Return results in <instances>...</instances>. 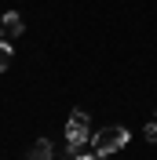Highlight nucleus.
Listing matches in <instances>:
<instances>
[{"instance_id": "obj_1", "label": "nucleus", "mask_w": 157, "mask_h": 160, "mask_svg": "<svg viewBox=\"0 0 157 160\" xmlns=\"http://www.w3.org/2000/svg\"><path fill=\"white\" fill-rule=\"evenodd\" d=\"M91 138V128H88V113L84 109H73L69 113V124H66V153L69 157H80L84 146Z\"/></svg>"}, {"instance_id": "obj_2", "label": "nucleus", "mask_w": 157, "mask_h": 160, "mask_svg": "<svg viewBox=\"0 0 157 160\" xmlns=\"http://www.w3.org/2000/svg\"><path fill=\"white\" fill-rule=\"evenodd\" d=\"M128 128H121V124H110V128H102V131H95L91 135V149L99 153V157H110V153H117V149H124L128 146Z\"/></svg>"}, {"instance_id": "obj_3", "label": "nucleus", "mask_w": 157, "mask_h": 160, "mask_svg": "<svg viewBox=\"0 0 157 160\" xmlns=\"http://www.w3.org/2000/svg\"><path fill=\"white\" fill-rule=\"evenodd\" d=\"M22 29H26V26H22V15L19 11H8V15H4V18H0V40H15V37H22Z\"/></svg>"}, {"instance_id": "obj_4", "label": "nucleus", "mask_w": 157, "mask_h": 160, "mask_svg": "<svg viewBox=\"0 0 157 160\" xmlns=\"http://www.w3.org/2000/svg\"><path fill=\"white\" fill-rule=\"evenodd\" d=\"M51 157H55V149H51V142H48V138H37V142H33L30 160H51Z\"/></svg>"}, {"instance_id": "obj_5", "label": "nucleus", "mask_w": 157, "mask_h": 160, "mask_svg": "<svg viewBox=\"0 0 157 160\" xmlns=\"http://www.w3.org/2000/svg\"><path fill=\"white\" fill-rule=\"evenodd\" d=\"M8 66H11V44H8V40H0V73L8 69Z\"/></svg>"}, {"instance_id": "obj_6", "label": "nucleus", "mask_w": 157, "mask_h": 160, "mask_svg": "<svg viewBox=\"0 0 157 160\" xmlns=\"http://www.w3.org/2000/svg\"><path fill=\"white\" fill-rule=\"evenodd\" d=\"M146 142H154V146H157V120H150V124H146Z\"/></svg>"}, {"instance_id": "obj_7", "label": "nucleus", "mask_w": 157, "mask_h": 160, "mask_svg": "<svg viewBox=\"0 0 157 160\" xmlns=\"http://www.w3.org/2000/svg\"><path fill=\"white\" fill-rule=\"evenodd\" d=\"M73 160H102L99 153H80V157H73Z\"/></svg>"}]
</instances>
